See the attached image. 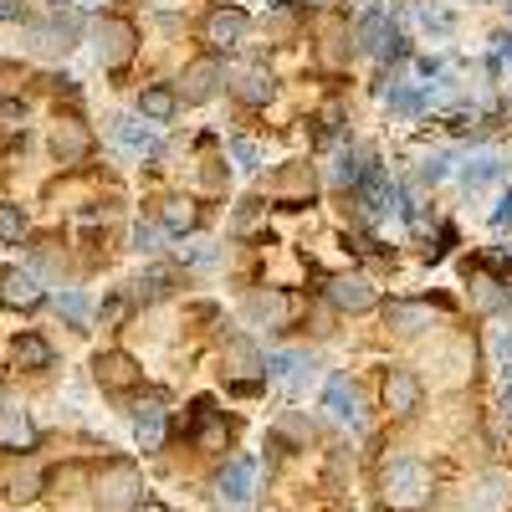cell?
<instances>
[{"label": "cell", "instance_id": "15", "mask_svg": "<svg viewBox=\"0 0 512 512\" xmlns=\"http://www.w3.org/2000/svg\"><path fill=\"white\" fill-rule=\"evenodd\" d=\"M231 93H236L241 103H251V108L267 103V98H272V72H267V67H241L236 82H231Z\"/></svg>", "mask_w": 512, "mask_h": 512}, {"label": "cell", "instance_id": "20", "mask_svg": "<svg viewBox=\"0 0 512 512\" xmlns=\"http://www.w3.org/2000/svg\"><path fill=\"white\" fill-rule=\"evenodd\" d=\"M323 400H328V410H333V420H359V410H354V384L344 379V374H333L328 379V390H323Z\"/></svg>", "mask_w": 512, "mask_h": 512}, {"label": "cell", "instance_id": "44", "mask_svg": "<svg viewBox=\"0 0 512 512\" xmlns=\"http://www.w3.org/2000/svg\"><path fill=\"white\" fill-rule=\"evenodd\" d=\"M77 6H98V0H77Z\"/></svg>", "mask_w": 512, "mask_h": 512}, {"label": "cell", "instance_id": "40", "mask_svg": "<svg viewBox=\"0 0 512 512\" xmlns=\"http://www.w3.org/2000/svg\"><path fill=\"white\" fill-rule=\"evenodd\" d=\"M134 512H164V507H159V502H139Z\"/></svg>", "mask_w": 512, "mask_h": 512}, {"label": "cell", "instance_id": "37", "mask_svg": "<svg viewBox=\"0 0 512 512\" xmlns=\"http://www.w3.org/2000/svg\"><path fill=\"white\" fill-rule=\"evenodd\" d=\"M134 241H139V251H154L159 231H154V226H139V231H134Z\"/></svg>", "mask_w": 512, "mask_h": 512}, {"label": "cell", "instance_id": "22", "mask_svg": "<svg viewBox=\"0 0 512 512\" xmlns=\"http://www.w3.org/2000/svg\"><path fill=\"white\" fill-rule=\"evenodd\" d=\"M246 313H251L256 323H277V318H287V313H292V303H287L282 292H256L251 303H246Z\"/></svg>", "mask_w": 512, "mask_h": 512}, {"label": "cell", "instance_id": "29", "mask_svg": "<svg viewBox=\"0 0 512 512\" xmlns=\"http://www.w3.org/2000/svg\"><path fill=\"white\" fill-rule=\"evenodd\" d=\"M180 256H185L190 267H216L221 246H216V241H190V246H180Z\"/></svg>", "mask_w": 512, "mask_h": 512}, {"label": "cell", "instance_id": "10", "mask_svg": "<svg viewBox=\"0 0 512 512\" xmlns=\"http://www.w3.org/2000/svg\"><path fill=\"white\" fill-rule=\"evenodd\" d=\"M384 405L395 415H415L420 410V379L410 369H390L384 374Z\"/></svg>", "mask_w": 512, "mask_h": 512}, {"label": "cell", "instance_id": "27", "mask_svg": "<svg viewBox=\"0 0 512 512\" xmlns=\"http://www.w3.org/2000/svg\"><path fill=\"white\" fill-rule=\"evenodd\" d=\"M384 313H390V323H400L405 333H420L425 328V308H415V303H390Z\"/></svg>", "mask_w": 512, "mask_h": 512}, {"label": "cell", "instance_id": "5", "mask_svg": "<svg viewBox=\"0 0 512 512\" xmlns=\"http://www.w3.org/2000/svg\"><path fill=\"white\" fill-rule=\"evenodd\" d=\"M108 134H113V144H123L128 154H159V134H154V123L144 118H128V113H118V118H108Z\"/></svg>", "mask_w": 512, "mask_h": 512}, {"label": "cell", "instance_id": "2", "mask_svg": "<svg viewBox=\"0 0 512 512\" xmlns=\"http://www.w3.org/2000/svg\"><path fill=\"white\" fill-rule=\"evenodd\" d=\"M246 31H251L246 11L241 6H221V11L205 16V47L210 52H236L241 41H246Z\"/></svg>", "mask_w": 512, "mask_h": 512}, {"label": "cell", "instance_id": "9", "mask_svg": "<svg viewBox=\"0 0 512 512\" xmlns=\"http://www.w3.org/2000/svg\"><path fill=\"white\" fill-rule=\"evenodd\" d=\"M328 303L344 308V313H369L379 297H374V287H369L364 277H333V282H328Z\"/></svg>", "mask_w": 512, "mask_h": 512}, {"label": "cell", "instance_id": "4", "mask_svg": "<svg viewBox=\"0 0 512 512\" xmlns=\"http://www.w3.org/2000/svg\"><path fill=\"white\" fill-rule=\"evenodd\" d=\"M134 47H139V31H134V21H118V16H108V21L98 26V57H103L108 67H123L128 57H134Z\"/></svg>", "mask_w": 512, "mask_h": 512}, {"label": "cell", "instance_id": "21", "mask_svg": "<svg viewBox=\"0 0 512 512\" xmlns=\"http://www.w3.org/2000/svg\"><path fill=\"white\" fill-rule=\"evenodd\" d=\"M492 180H502V159L497 154H482V159H472V164L461 169V185L466 190H487Z\"/></svg>", "mask_w": 512, "mask_h": 512}, {"label": "cell", "instance_id": "32", "mask_svg": "<svg viewBox=\"0 0 512 512\" xmlns=\"http://www.w3.org/2000/svg\"><path fill=\"white\" fill-rule=\"evenodd\" d=\"M21 123H26V108L16 98H0V134H16Z\"/></svg>", "mask_w": 512, "mask_h": 512}, {"label": "cell", "instance_id": "36", "mask_svg": "<svg viewBox=\"0 0 512 512\" xmlns=\"http://www.w3.org/2000/svg\"><path fill=\"white\" fill-rule=\"evenodd\" d=\"M0 21H26V0H0Z\"/></svg>", "mask_w": 512, "mask_h": 512}, {"label": "cell", "instance_id": "11", "mask_svg": "<svg viewBox=\"0 0 512 512\" xmlns=\"http://www.w3.org/2000/svg\"><path fill=\"white\" fill-rule=\"evenodd\" d=\"M0 446H6V451H31L36 446V420L26 410L6 405V410H0Z\"/></svg>", "mask_w": 512, "mask_h": 512}, {"label": "cell", "instance_id": "24", "mask_svg": "<svg viewBox=\"0 0 512 512\" xmlns=\"http://www.w3.org/2000/svg\"><path fill=\"white\" fill-rule=\"evenodd\" d=\"M364 175H369V169L359 164V154H354V149H338V159H333V180H338V185H349V190H359Z\"/></svg>", "mask_w": 512, "mask_h": 512}, {"label": "cell", "instance_id": "38", "mask_svg": "<svg viewBox=\"0 0 512 512\" xmlns=\"http://www.w3.org/2000/svg\"><path fill=\"white\" fill-rule=\"evenodd\" d=\"M497 359L512 364V333H497Z\"/></svg>", "mask_w": 512, "mask_h": 512}, {"label": "cell", "instance_id": "13", "mask_svg": "<svg viewBox=\"0 0 512 512\" xmlns=\"http://www.w3.org/2000/svg\"><path fill=\"white\" fill-rule=\"evenodd\" d=\"M359 200H364V210H374V216H384V210H395V185H390V175L384 169H369V175L359 180Z\"/></svg>", "mask_w": 512, "mask_h": 512}, {"label": "cell", "instance_id": "39", "mask_svg": "<svg viewBox=\"0 0 512 512\" xmlns=\"http://www.w3.org/2000/svg\"><path fill=\"white\" fill-rule=\"evenodd\" d=\"M31 487H36V472H21L16 477V497H31Z\"/></svg>", "mask_w": 512, "mask_h": 512}, {"label": "cell", "instance_id": "45", "mask_svg": "<svg viewBox=\"0 0 512 512\" xmlns=\"http://www.w3.org/2000/svg\"><path fill=\"white\" fill-rule=\"evenodd\" d=\"M52 6H62V0H52Z\"/></svg>", "mask_w": 512, "mask_h": 512}, {"label": "cell", "instance_id": "16", "mask_svg": "<svg viewBox=\"0 0 512 512\" xmlns=\"http://www.w3.org/2000/svg\"><path fill=\"white\" fill-rule=\"evenodd\" d=\"M175 108H180V93L164 88V82H154V88L139 93V113H144L149 123H169V118H175Z\"/></svg>", "mask_w": 512, "mask_h": 512}, {"label": "cell", "instance_id": "1", "mask_svg": "<svg viewBox=\"0 0 512 512\" xmlns=\"http://www.w3.org/2000/svg\"><path fill=\"white\" fill-rule=\"evenodd\" d=\"M379 487H384V502L390 507H420L425 492H431V472L415 456H390L379 472Z\"/></svg>", "mask_w": 512, "mask_h": 512}, {"label": "cell", "instance_id": "14", "mask_svg": "<svg viewBox=\"0 0 512 512\" xmlns=\"http://www.w3.org/2000/svg\"><path fill=\"white\" fill-rule=\"evenodd\" d=\"M251 477H256V461H251V456L226 461V472H221V497H226V502H246V497H251Z\"/></svg>", "mask_w": 512, "mask_h": 512}, {"label": "cell", "instance_id": "43", "mask_svg": "<svg viewBox=\"0 0 512 512\" xmlns=\"http://www.w3.org/2000/svg\"><path fill=\"white\" fill-rule=\"evenodd\" d=\"M308 6H333V0H308Z\"/></svg>", "mask_w": 512, "mask_h": 512}, {"label": "cell", "instance_id": "26", "mask_svg": "<svg viewBox=\"0 0 512 512\" xmlns=\"http://www.w3.org/2000/svg\"><path fill=\"white\" fill-rule=\"evenodd\" d=\"M21 236H26V216H21V205L0 200V241H6V246H21Z\"/></svg>", "mask_w": 512, "mask_h": 512}, {"label": "cell", "instance_id": "28", "mask_svg": "<svg viewBox=\"0 0 512 512\" xmlns=\"http://www.w3.org/2000/svg\"><path fill=\"white\" fill-rule=\"evenodd\" d=\"M277 195H282V200H287V195H303V200H308V195H313V175H308V169H287V175L277 180Z\"/></svg>", "mask_w": 512, "mask_h": 512}, {"label": "cell", "instance_id": "7", "mask_svg": "<svg viewBox=\"0 0 512 512\" xmlns=\"http://www.w3.org/2000/svg\"><path fill=\"white\" fill-rule=\"evenodd\" d=\"M221 82H226V72H221L216 57L190 62V67H185V103H210V98L221 93Z\"/></svg>", "mask_w": 512, "mask_h": 512}, {"label": "cell", "instance_id": "19", "mask_svg": "<svg viewBox=\"0 0 512 512\" xmlns=\"http://www.w3.org/2000/svg\"><path fill=\"white\" fill-rule=\"evenodd\" d=\"M134 436H139L144 451H159V441H164V410H159L154 400L134 410Z\"/></svg>", "mask_w": 512, "mask_h": 512}, {"label": "cell", "instance_id": "18", "mask_svg": "<svg viewBox=\"0 0 512 512\" xmlns=\"http://www.w3.org/2000/svg\"><path fill=\"white\" fill-rule=\"evenodd\" d=\"M98 379L108 384V390H128V384H139V364L128 354H103L98 359Z\"/></svg>", "mask_w": 512, "mask_h": 512}, {"label": "cell", "instance_id": "30", "mask_svg": "<svg viewBox=\"0 0 512 512\" xmlns=\"http://www.w3.org/2000/svg\"><path fill=\"white\" fill-rule=\"evenodd\" d=\"M57 313H62L67 323H88V297H82V292H62V297H57Z\"/></svg>", "mask_w": 512, "mask_h": 512}, {"label": "cell", "instance_id": "35", "mask_svg": "<svg viewBox=\"0 0 512 512\" xmlns=\"http://www.w3.org/2000/svg\"><path fill=\"white\" fill-rule=\"evenodd\" d=\"M446 164H451L446 154H436V159H425V164H420V180H425V185H436V180H446Z\"/></svg>", "mask_w": 512, "mask_h": 512}, {"label": "cell", "instance_id": "3", "mask_svg": "<svg viewBox=\"0 0 512 512\" xmlns=\"http://www.w3.org/2000/svg\"><path fill=\"white\" fill-rule=\"evenodd\" d=\"M98 502L103 512H123V507H139V472L128 461H113L103 482H98Z\"/></svg>", "mask_w": 512, "mask_h": 512}, {"label": "cell", "instance_id": "42", "mask_svg": "<svg viewBox=\"0 0 512 512\" xmlns=\"http://www.w3.org/2000/svg\"><path fill=\"white\" fill-rule=\"evenodd\" d=\"M507 415H512V384H507Z\"/></svg>", "mask_w": 512, "mask_h": 512}, {"label": "cell", "instance_id": "17", "mask_svg": "<svg viewBox=\"0 0 512 512\" xmlns=\"http://www.w3.org/2000/svg\"><path fill=\"white\" fill-rule=\"evenodd\" d=\"M11 359H16V369H47L52 364V344L41 333H21L11 344Z\"/></svg>", "mask_w": 512, "mask_h": 512}, {"label": "cell", "instance_id": "25", "mask_svg": "<svg viewBox=\"0 0 512 512\" xmlns=\"http://www.w3.org/2000/svg\"><path fill=\"white\" fill-rule=\"evenodd\" d=\"M195 221H200L195 200H164V226L169 231H195Z\"/></svg>", "mask_w": 512, "mask_h": 512}, {"label": "cell", "instance_id": "34", "mask_svg": "<svg viewBox=\"0 0 512 512\" xmlns=\"http://www.w3.org/2000/svg\"><path fill=\"white\" fill-rule=\"evenodd\" d=\"M425 103V93H415V88H390V108H400V113H415Z\"/></svg>", "mask_w": 512, "mask_h": 512}, {"label": "cell", "instance_id": "8", "mask_svg": "<svg viewBox=\"0 0 512 512\" xmlns=\"http://www.w3.org/2000/svg\"><path fill=\"white\" fill-rule=\"evenodd\" d=\"M41 297H47V292H41V282L31 272H21V267L0 272V308H36Z\"/></svg>", "mask_w": 512, "mask_h": 512}, {"label": "cell", "instance_id": "41", "mask_svg": "<svg viewBox=\"0 0 512 512\" xmlns=\"http://www.w3.org/2000/svg\"><path fill=\"white\" fill-rule=\"evenodd\" d=\"M502 52H507V62H512V36H507V41H502Z\"/></svg>", "mask_w": 512, "mask_h": 512}, {"label": "cell", "instance_id": "12", "mask_svg": "<svg viewBox=\"0 0 512 512\" xmlns=\"http://www.w3.org/2000/svg\"><path fill=\"white\" fill-rule=\"evenodd\" d=\"M359 47H364L369 57H395V31H390V16H384V11H369V16L359 21Z\"/></svg>", "mask_w": 512, "mask_h": 512}, {"label": "cell", "instance_id": "6", "mask_svg": "<svg viewBox=\"0 0 512 512\" xmlns=\"http://www.w3.org/2000/svg\"><path fill=\"white\" fill-rule=\"evenodd\" d=\"M52 154L62 159V164H82L93 154V134H88V123H77V118H62L57 128H52Z\"/></svg>", "mask_w": 512, "mask_h": 512}, {"label": "cell", "instance_id": "33", "mask_svg": "<svg viewBox=\"0 0 512 512\" xmlns=\"http://www.w3.org/2000/svg\"><path fill=\"white\" fill-rule=\"evenodd\" d=\"M169 282H175V272H164V267H154V272L144 277V297H169Z\"/></svg>", "mask_w": 512, "mask_h": 512}, {"label": "cell", "instance_id": "31", "mask_svg": "<svg viewBox=\"0 0 512 512\" xmlns=\"http://www.w3.org/2000/svg\"><path fill=\"white\" fill-rule=\"evenodd\" d=\"M231 159H236V169H262V154H256V144L251 139H231Z\"/></svg>", "mask_w": 512, "mask_h": 512}, {"label": "cell", "instance_id": "23", "mask_svg": "<svg viewBox=\"0 0 512 512\" xmlns=\"http://www.w3.org/2000/svg\"><path fill=\"white\" fill-rule=\"evenodd\" d=\"M267 369L297 390V384H303V369H313V359H303V354H267Z\"/></svg>", "mask_w": 512, "mask_h": 512}]
</instances>
